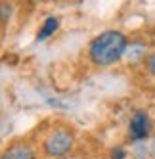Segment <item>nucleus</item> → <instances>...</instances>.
<instances>
[{"instance_id":"obj_4","label":"nucleus","mask_w":155,"mask_h":159,"mask_svg":"<svg viewBox=\"0 0 155 159\" xmlns=\"http://www.w3.org/2000/svg\"><path fill=\"white\" fill-rule=\"evenodd\" d=\"M0 159H35V152L23 142L10 146L8 150L0 155Z\"/></svg>"},{"instance_id":"obj_6","label":"nucleus","mask_w":155,"mask_h":159,"mask_svg":"<svg viewBox=\"0 0 155 159\" xmlns=\"http://www.w3.org/2000/svg\"><path fill=\"white\" fill-rule=\"evenodd\" d=\"M10 14H12V6H8L4 2H0V21H8Z\"/></svg>"},{"instance_id":"obj_7","label":"nucleus","mask_w":155,"mask_h":159,"mask_svg":"<svg viewBox=\"0 0 155 159\" xmlns=\"http://www.w3.org/2000/svg\"><path fill=\"white\" fill-rule=\"evenodd\" d=\"M126 157V152L123 148H113L111 150V159H125Z\"/></svg>"},{"instance_id":"obj_5","label":"nucleus","mask_w":155,"mask_h":159,"mask_svg":"<svg viewBox=\"0 0 155 159\" xmlns=\"http://www.w3.org/2000/svg\"><path fill=\"white\" fill-rule=\"evenodd\" d=\"M58 27H60V19L58 17H54V16L46 17V19H44L42 29L38 31V35H37V40H46L50 35H54V33L58 31Z\"/></svg>"},{"instance_id":"obj_1","label":"nucleus","mask_w":155,"mask_h":159,"mask_svg":"<svg viewBox=\"0 0 155 159\" xmlns=\"http://www.w3.org/2000/svg\"><path fill=\"white\" fill-rule=\"evenodd\" d=\"M125 52H126V37L121 31L102 33L90 42V48H88L90 60L102 67L115 63L117 60H121V56Z\"/></svg>"},{"instance_id":"obj_8","label":"nucleus","mask_w":155,"mask_h":159,"mask_svg":"<svg viewBox=\"0 0 155 159\" xmlns=\"http://www.w3.org/2000/svg\"><path fill=\"white\" fill-rule=\"evenodd\" d=\"M148 65H149V71L155 75V52L149 56V61H148Z\"/></svg>"},{"instance_id":"obj_9","label":"nucleus","mask_w":155,"mask_h":159,"mask_svg":"<svg viewBox=\"0 0 155 159\" xmlns=\"http://www.w3.org/2000/svg\"><path fill=\"white\" fill-rule=\"evenodd\" d=\"M67 159H81V157H67Z\"/></svg>"},{"instance_id":"obj_3","label":"nucleus","mask_w":155,"mask_h":159,"mask_svg":"<svg viewBox=\"0 0 155 159\" xmlns=\"http://www.w3.org/2000/svg\"><path fill=\"white\" fill-rule=\"evenodd\" d=\"M128 132H130V138L132 140H146L149 132H151V121L148 117L146 111H136L130 119V127H128Z\"/></svg>"},{"instance_id":"obj_2","label":"nucleus","mask_w":155,"mask_h":159,"mask_svg":"<svg viewBox=\"0 0 155 159\" xmlns=\"http://www.w3.org/2000/svg\"><path fill=\"white\" fill-rule=\"evenodd\" d=\"M73 144H75L73 134L65 129H58L44 140V152L48 157H63L71 152Z\"/></svg>"}]
</instances>
